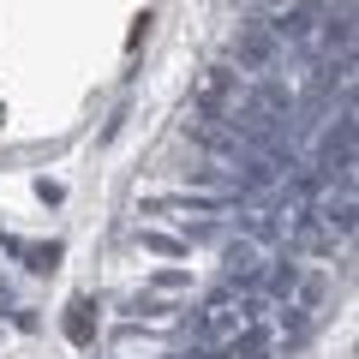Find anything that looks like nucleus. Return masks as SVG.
Instances as JSON below:
<instances>
[{"label":"nucleus","instance_id":"obj_1","mask_svg":"<svg viewBox=\"0 0 359 359\" xmlns=\"http://www.w3.org/2000/svg\"><path fill=\"white\" fill-rule=\"evenodd\" d=\"M240 54H245V60L257 66V60H264V54H269V42H264V36H245V42H240Z\"/></svg>","mask_w":359,"mask_h":359}]
</instances>
